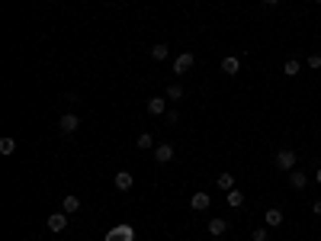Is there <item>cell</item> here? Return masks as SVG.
<instances>
[{"mask_svg": "<svg viewBox=\"0 0 321 241\" xmlns=\"http://www.w3.org/2000/svg\"><path fill=\"white\" fill-rule=\"evenodd\" d=\"M164 119L174 126V122H180V113H177V109H170V113H164Z\"/></svg>", "mask_w": 321, "mask_h": 241, "instance_id": "cell-24", "label": "cell"}, {"mask_svg": "<svg viewBox=\"0 0 321 241\" xmlns=\"http://www.w3.org/2000/svg\"><path fill=\"white\" fill-rule=\"evenodd\" d=\"M289 187L292 190H305L309 187V174H302V170H289Z\"/></svg>", "mask_w": 321, "mask_h": 241, "instance_id": "cell-10", "label": "cell"}, {"mask_svg": "<svg viewBox=\"0 0 321 241\" xmlns=\"http://www.w3.org/2000/svg\"><path fill=\"white\" fill-rule=\"evenodd\" d=\"M164 96L177 103V100H183V96H187V93H183V87H180V84H170V87H167V93H164Z\"/></svg>", "mask_w": 321, "mask_h": 241, "instance_id": "cell-19", "label": "cell"}, {"mask_svg": "<svg viewBox=\"0 0 321 241\" xmlns=\"http://www.w3.org/2000/svg\"><path fill=\"white\" fill-rule=\"evenodd\" d=\"M260 3H263V6H276L279 0H260Z\"/></svg>", "mask_w": 321, "mask_h": 241, "instance_id": "cell-26", "label": "cell"}, {"mask_svg": "<svg viewBox=\"0 0 321 241\" xmlns=\"http://www.w3.org/2000/svg\"><path fill=\"white\" fill-rule=\"evenodd\" d=\"M106 241H135V229L132 225H116V229L106 235Z\"/></svg>", "mask_w": 321, "mask_h": 241, "instance_id": "cell-3", "label": "cell"}, {"mask_svg": "<svg viewBox=\"0 0 321 241\" xmlns=\"http://www.w3.org/2000/svg\"><path fill=\"white\" fill-rule=\"evenodd\" d=\"M222 71L228 74V78H235V74L241 71V61H238L235 55H225V58H222Z\"/></svg>", "mask_w": 321, "mask_h": 241, "instance_id": "cell-9", "label": "cell"}, {"mask_svg": "<svg viewBox=\"0 0 321 241\" xmlns=\"http://www.w3.org/2000/svg\"><path fill=\"white\" fill-rule=\"evenodd\" d=\"M263 219H267V225H283V209H267V216H263Z\"/></svg>", "mask_w": 321, "mask_h": 241, "instance_id": "cell-17", "label": "cell"}, {"mask_svg": "<svg viewBox=\"0 0 321 241\" xmlns=\"http://www.w3.org/2000/svg\"><path fill=\"white\" fill-rule=\"evenodd\" d=\"M77 126H80V119H77V116H74V113H64V116H61V119H58V129H61V132H64V135L77 132Z\"/></svg>", "mask_w": 321, "mask_h": 241, "instance_id": "cell-6", "label": "cell"}, {"mask_svg": "<svg viewBox=\"0 0 321 241\" xmlns=\"http://www.w3.org/2000/svg\"><path fill=\"white\" fill-rule=\"evenodd\" d=\"M138 148H158V145H154V139H151V132H145V135H138Z\"/></svg>", "mask_w": 321, "mask_h": 241, "instance_id": "cell-21", "label": "cell"}, {"mask_svg": "<svg viewBox=\"0 0 321 241\" xmlns=\"http://www.w3.org/2000/svg\"><path fill=\"white\" fill-rule=\"evenodd\" d=\"M215 187L222 190V193L235 190V177H231V174H218V177H215Z\"/></svg>", "mask_w": 321, "mask_h": 241, "instance_id": "cell-16", "label": "cell"}, {"mask_svg": "<svg viewBox=\"0 0 321 241\" xmlns=\"http://www.w3.org/2000/svg\"><path fill=\"white\" fill-rule=\"evenodd\" d=\"M45 229L55 232V235H61V232L67 229V212H52V216L45 219Z\"/></svg>", "mask_w": 321, "mask_h": 241, "instance_id": "cell-2", "label": "cell"}, {"mask_svg": "<svg viewBox=\"0 0 321 241\" xmlns=\"http://www.w3.org/2000/svg\"><path fill=\"white\" fill-rule=\"evenodd\" d=\"M154 161L158 164H167V161H174V145H158V148H154Z\"/></svg>", "mask_w": 321, "mask_h": 241, "instance_id": "cell-8", "label": "cell"}, {"mask_svg": "<svg viewBox=\"0 0 321 241\" xmlns=\"http://www.w3.org/2000/svg\"><path fill=\"white\" fill-rule=\"evenodd\" d=\"M80 209V199L74 196V193H67L64 199H61V212H67V216H74V212Z\"/></svg>", "mask_w": 321, "mask_h": 241, "instance_id": "cell-12", "label": "cell"}, {"mask_svg": "<svg viewBox=\"0 0 321 241\" xmlns=\"http://www.w3.org/2000/svg\"><path fill=\"white\" fill-rule=\"evenodd\" d=\"M193 61H196V55H193V52L177 55V58H174V71H177V74H187L190 68H193Z\"/></svg>", "mask_w": 321, "mask_h": 241, "instance_id": "cell-4", "label": "cell"}, {"mask_svg": "<svg viewBox=\"0 0 321 241\" xmlns=\"http://www.w3.org/2000/svg\"><path fill=\"white\" fill-rule=\"evenodd\" d=\"M312 209H315L318 216H321V199H315V203H312Z\"/></svg>", "mask_w": 321, "mask_h": 241, "instance_id": "cell-25", "label": "cell"}, {"mask_svg": "<svg viewBox=\"0 0 321 241\" xmlns=\"http://www.w3.org/2000/svg\"><path fill=\"white\" fill-rule=\"evenodd\" d=\"M251 241H267V225H257V229L251 232Z\"/></svg>", "mask_w": 321, "mask_h": 241, "instance_id": "cell-22", "label": "cell"}, {"mask_svg": "<svg viewBox=\"0 0 321 241\" xmlns=\"http://www.w3.org/2000/svg\"><path fill=\"white\" fill-rule=\"evenodd\" d=\"M209 203H212L209 193H193V196H190V209H196V212H206Z\"/></svg>", "mask_w": 321, "mask_h": 241, "instance_id": "cell-7", "label": "cell"}, {"mask_svg": "<svg viewBox=\"0 0 321 241\" xmlns=\"http://www.w3.org/2000/svg\"><path fill=\"white\" fill-rule=\"evenodd\" d=\"M315 183H321V167H318V170H315Z\"/></svg>", "mask_w": 321, "mask_h": 241, "instance_id": "cell-27", "label": "cell"}, {"mask_svg": "<svg viewBox=\"0 0 321 241\" xmlns=\"http://www.w3.org/2000/svg\"><path fill=\"white\" fill-rule=\"evenodd\" d=\"M305 65H309L312 71H318V68H321V55H309V61H305Z\"/></svg>", "mask_w": 321, "mask_h": 241, "instance_id": "cell-23", "label": "cell"}, {"mask_svg": "<svg viewBox=\"0 0 321 241\" xmlns=\"http://www.w3.org/2000/svg\"><path fill=\"white\" fill-rule=\"evenodd\" d=\"M315 3H318V6H321V0H315Z\"/></svg>", "mask_w": 321, "mask_h": 241, "instance_id": "cell-28", "label": "cell"}, {"mask_svg": "<svg viewBox=\"0 0 321 241\" xmlns=\"http://www.w3.org/2000/svg\"><path fill=\"white\" fill-rule=\"evenodd\" d=\"M13 151H16V142H13L10 135H6V139H0V155H13Z\"/></svg>", "mask_w": 321, "mask_h": 241, "instance_id": "cell-20", "label": "cell"}, {"mask_svg": "<svg viewBox=\"0 0 321 241\" xmlns=\"http://www.w3.org/2000/svg\"><path fill=\"white\" fill-rule=\"evenodd\" d=\"M225 203H228L231 209H241V206H244V193L241 190H228V193H225Z\"/></svg>", "mask_w": 321, "mask_h": 241, "instance_id": "cell-13", "label": "cell"}, {"mask_svg": "<svg viewBox=\"0 0 321 241\" xmlns=\"http://www.w3.org/2000/svg\"><path fill=\"white\" fill-rule=\"evenodd\" d=\"M148 113L151 116H164L167 113V100H164V96H151V100H148Z\"/></svg>", "mask_w": 321, "mask_h": 241, "instance_id": "cell-11", "label": "cell"}, {"mask_svg": "<svg viewBox=\"0 0 321 241\" xmlns=\"http://www.w3.org/2000/svg\"><path fill=\"white\" fill-rule=\"evenodd\" d=\"M113 183H116V190H119V193H128V190L135 187V177L128 174V170H119V174L113 177Z\"/></svg>", "mask_w": 321, "mask_h": 241, "instance_id": "cell-5", "label": "cell"}, {"mask_svg": "<svg viewBox=\"0 0 321 241\" xmlns=\"http://www.w3.org/2000/svg\"><path fill=\"white\" fill-rule=\"evenodd\" d=\"M225 232H228V222H225V219H212V222H209V235L212 238H222Z\"/></svg>", "mask_w": 321, "mask_h": 241, "instance_id": "cell-14", "label": "cell"}, {"mask_svg": "<svg viewBox=\"0 0 321 241\" xmlns=\"http://www.w3.org/2000/svg\"><path fill=\"white\" fill-rule=\"evenodd\" d=\"M167 55H170V48L164 45V42H158V45H151V58H154V61H164V58H167Z\"/></svg>", "mask_w": 321, "mask_h": 241, "instance_id": "cell-18", "label": "cell"}, {"mask_svg": "<svg viewBox=\"0 0 321 241\" xmlns=\"http://www.w3.org/2000/svg\"><path fill=\"white\" fill-rule=\"evenodd\" d=\"M296 151L292 148H276V158H273V164H276V170H286V174H289V170H296Z\"/></svg>", "mask_w": 321, "mask_h": 241, "instance_id": "cell-1", "label": "cell"}, {"mask_svg": "<svg viewBox=\"0 0 321 241\" xmlns=\"http://www.w3.org/2000/svg\"><path fill=\"white\" fill-rule=\"evenodd\" d=\"M283 74H286V78H299V74H302V61L289 58V61L283 65Z\"/></svg>", "mask_w": 321, "mask_h": 241, "instance_id": "cell-15", "label": "cell"}]
</instances>
